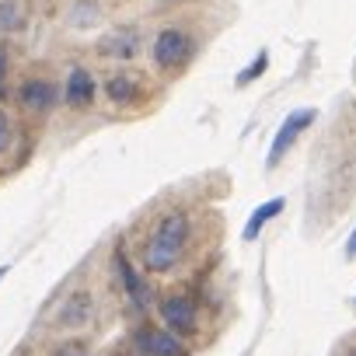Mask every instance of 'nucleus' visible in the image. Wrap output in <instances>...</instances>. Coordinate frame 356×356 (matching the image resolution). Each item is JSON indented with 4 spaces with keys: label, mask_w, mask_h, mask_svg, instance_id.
Returning <instances> with one entry per match:
<instances>
[{
    "label": "nucleus",
    "mask_w": 356,
    "mask_h": 356,
    "mask_svg": "<svg viewBox=\"0 0 356 356\" xmlns=\"http://www.w3.org/2000/svg\"><path fill=\"white\" fill-rule=\"evenodd\" d=\"M193 241V213L186 207H168L161 210L143 241H140V266L143 273H154V276H168L182 266L186 259V248Z\"/></svg>",
    "instance_id": "obj_1"
},
{
    "label": "nucleus",
    "mask_w": 356,
    "mask_h": 356,
    "mask_svg": "<svg viewBox=\"0 0 356 356\" xmlns=\"http://www.w3.org/2000/svg\"><path fill=\"white\" fill-rule=\"evenodd\" d=\"M200 42L182 29V25H164L154 39H150V63L154 70H161L164 77H175L178 70H186L196 56Z\"/></svg>",
    "instance_id": "obj_2"
},
{
    "label": "nucleus",
    "mask_w": 356,
    "mask_h": 356,
    "mask_svg": "<svg viewBox=\"0 0 356 356\" xmlns=\"http://www.w3.org/2000/svg\"><path fill=\"white\" fill-rule=\"evenodd\" d=\"M129 353L133 356H193V349L186 346L182 335H175L168 328H154V325H143L133 332Z\"/></svg>",
    "instance_id": "obj_3"
},
{
    "label": "nucleus",
    "mask_w": 356,
    "mask_h": 356,
    "mask_svg": "<svg viewBox=\"0 0 356 356\" xmlns=\"http://www.w3.org/2000/svg\"><path fill=\"white\" fill-rule=\"evenodd\" d=\"M95 321V293L91 290H70L53 307V328L60 332H81Z\"/></svg>",
    "instance_id": "obj_4"
},
{
    "label": "nucleus",
    "mask_w": 356,
    "mask_h": 356,
    "mask_svg": "<svg viewBox=\"0 0 356 356\" xmlns=\"http://www.w3.org/2000/svg\"><path fill=\"white\" fill-rule=\"evenodd\" d=\"M314 119H318L314 108H297V112H290V115L280 122V129H276V136H273V143H269V157H266V164H269V168H280L283 157L293 150L297 136H300L304 129H311Z\"/></svg>",
    "instance_id": "obj_5"
},
{
    "label": "nucleus",
    "mask_w": 356,
    "mask_h": 356,
    "mask_svg": "<svg viewBox=\"0 0 356 356\" xmlns=\"http://www.w3.org/2000/svg\"><path fill=\"white\" fill-rule=\"evenodd\" d=\"M157 314L168 325V332H175V335H193L196 321H200V307H196V300L189 293H168V297H161Z\"/></svg>",
    "instance_id": "obj_6"
},
{
    "label": "nucleus",
    "mask_w": 356,
    "mask_h": 356,
    "mask_svg": "<svg viewBox=\"0 0 356 356\" xmlns=\"http://www.w3.org/2000/svg\"><path fill=\"white\" fill-rule=\"evenodd\" d=\"M140 46H143V35H140L133 25H119V29H112V32L98 42V56L129 63V60L140 56Z\"/></svg>",
    "instance_id": "obj_7"
},
{
    "label": "nucleus",
    "mask_w": 356,
    "mask_h": 356,
    "mask_svg": "<svg viewBox=\"0 0 356 356\" xmlns=\"http://www.w3.org/2000/svg\"><path fill=\"white\" fill-rule=\"evenodd\" d=\"M98 98V81L88 67H74L67 74V84H63V105L74 108V112H88Z\"/></svg>",
    "instance_id": "obj_8"
},
{
    "label": "nucleus",
    "mask_w": 356,
    "mask_h": 356,
    "mask_svg": "<svg viewBox=\"0 0 356 356\" xmlns=\"http://www.w3.org/2000/svg\"><path fill=\"white\" fill-rule=\"evenodd\" d=\"M115 276H119L126 297L133 300V307H150V286H147V276L129 262V255H126L122 245H115Z\"/></svg>",
    "instance_id": "obj_9"
},
{
    "label": "nucleus",
    "mask_w": 356,
    "mask_h": 356,
    "mask_svg": "<svg viewBox=\"0 0 356 356\" xmlns=\"http://www.w3.org/2000/svg\"><path fill=\"white\" fill-rule=\"evenodd\" d=\"M105 98L112 105H136L143 98V81L133 70H115L105 77Z\"/></svg>",
    "instance_id": "obj_10"
},
{
    "label": "nucleus",
    "mask_w": 356,
    "mask_h": 356,
    "mask_svg": "<svg viewBox=\"0 0 356 356\" xmlns=\"http://www.w3.org/2000/svg\"><path fill=\"white\" fill-rule=\"evenodd\" d=\"M18 102L22 108L29 112H49L56 105V88L46 81V77H29L22 88H18Z\"/></svg>",
    "instance_id": "obj_11"
},
{
    "label": "nucleus",
    "mask_w": 356,
    "mask_h": 356,
    "mask_svg": "<svg viewBox=\"0 0 356 356\" xmlns=\"http://www.w3.org/2000/svg\"><path fill=\"white\" fill-rule=\"evenodd\" d=\"M283 210H286V200H283V196H273V200H266L262 207H255V210L248 213L245 227H241V241H255V238L262 234V227H266L273 217H280Z\"/></svg>",
    "instance_id": "obj_12"
},
{
    "label": "nucleus",
    "mask_w": 356,
    "mask_h": 356,
    "mask_svg": "<svg viewBox=\"0 0 356 356\" xmlns=\"http://www.w3.org/2000/svg\"><path fill=\"white\" fill-rule=\"evenodd\" d=\"M102 22V8L95 4V0H77V4L70 8V25L74 29H95Z\"/></svg>",
    "instance_id": "obj_13"
},
{
    "label": "nucleus",
    "mask_w": 356,
    "mask_h": 356,
    "mask_svg": "<svg viewBox=\"0 0 356 356\" xmlns=\"http://www.w3.org/2000/svg\"><path fill=\"white\" fill-rule=\"evenodd\" d=\"M22 25H25L22 8L15 4V0H0V35H15Z\"/></svg>",
    "instance_id": "obj_14"
},
{
    "label": "nucleus",
    "mask_w": 356,
    "mask_h": 356,
    "mask_svg": "<svg viewBox=\"0 0 356 356\" xmlns=\"http://www.w3.org/2000/svg\"><path fill=\"white\" fill-rule=\"evenodd\" d=\"M266 70H269V53L262 49V53H259V56H255V60H252V63H248V67L238 74V81H234V84H238V88H248V84H255Z\"/></svg>",
    "instance_id": "obj_15"
},
{
    "label": "nucleus",
    "mask_w": 356,
    "mask_h": 356,
    "mask_svg": "<svg viewBox=\"0 0 356 356\" xmlns=\"http://www.w3.org/2000/svg\"><path fill=\"white\" fill-rule=\"evenodd\" d=\"M11 143H15V119L0 108V157L11 150Z\"/></svg>",
    "instance_id": "obj_16"
},
{
    "label": "nucleus",
    "mask_w": 356,
    "mask_h": 356,
    "mask_svg": "<svg viewBox=\"0 0 356 356\" xmlns=\"http://www.w3.org/2000/svg\"><path fill=\"white\" fill-rule=\"evenodd\" d=\"M53 356H88V346L84 342H63L53 349Z\"/></svg>",
    "instance_id": "obj_17"
},
{
    "label": "nucleus",
    "mask_w": 356,
    "mask_h": 356,
    "mask_svg": "<svg viewBox=\"0 0 356 356\" xmlns=\"http://www.w3.org/2000/svg\"><path fill=\"white\" fill-rule=\"evenodd\" d=\"M346 259H356V231H353L349 241H346Z\"/></svg>",
    "instance_id": "obj_18"
},
{
    "label": "nucleus",
    "mask_w": 356,
    "mask_h": 356,
    "mask_svg": "<svg viewBox=\"0 0 356 356\" xmlns=\"http://www.w3.org/2000/svg\"><path fill=\"white\" fill-rule=\"evenodd\" d=\"M4 74H8V53L0 49V81H4Z\"/></svg>",
    "instance_id": "obj_19"
},
{
    "label": "nucleus",
    "mask_w": 356,
    "mask_h": 356,
    "mask_svg": "<svg viewBox=\"0 0 356 356\" xmlns=\"http://www.w3.org/2000/svg\"><path fill=\"white\" fill-rule=\"evenodd\" d=\"M8 269H11V266H0V276H4V273H8Z\"/></svg>",
    "instance_id": "obj_20"
},
{
    "label": "nucleus",
    "mask_w": 356,
    "mask_h": 356,
    "mask_svg": "<svg viewBox=\"0 0 356 356\" xmlns=\"http://www.w3.org/2000/svg\"><path fill=\"white\" fill-rule=\"evenodd\" d=\"M161 4H178V0H161Z\"/></svg>",
    "instance_id": "obj_21"
},
{
    "label": "nucleus",
    "mask_w": 356,
    "mask_h": 356,
    "mask_svg": "<svg viewBox=\"0 0 356 356\" xmlns=\"http://www.w3.org/2000/svg\"><path fill=\"white\" fill-rule=\"evenodd\" d=\"M349 356H356V346H353V349H349Z\"/></svg>",
    "instance_id": "obj_22"
},
{
    "label": "nucleus",
    "mask_w": 356,
    "mask_h": 356,
    "mask_svg": "<svg viewBox=\"0 0 356 356\" xmlns=\"http://www.w3.org/2000/svg\"><path fill=\"white\" fill-rule=\"evenodd\" d=\"M353 304H356V300H353Z\"/></svg>",
    "instance_id": "obj_23"
}]
</instances>
